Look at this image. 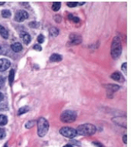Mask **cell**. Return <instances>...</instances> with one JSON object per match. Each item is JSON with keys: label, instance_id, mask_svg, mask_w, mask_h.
<instances>
[{"label": "cell", "instance_id": "obj_10", "mask_svg": "<svg viewBox=\"0 0 131 147\" xmlns=\"http://www.w3.org/2000/svg\"><path fill=\"white\" fill-rule=\"evenodd\" d=\"M50 60L54 62H57V61H60L62 60V56L58 54H52L50 57Z\"/></svg>", "mask_w": 131, "mask_h": 147}, {"label": "cell", "instance_id": "obj_17", "mask_svg": "<svg viewBox=\"0 0 131 147\" xmlns=\"http://www.w3.org/2000/svg\"><path fill=\"white\" fill-rule=\"evenodd\" d=\"M2 16H3V18H8L11 16V12L9 10H8V9H4V10L2 11Z\"/></svg>", "mask_w": 131, "mask_h": 147}, {"label": "cell", "instance_id": "obj_19", "mask_svg": "<svg viewBox=\"0 0 131 147\" xmlns=\"http://www.w3.org/2000/svg\"><path fill=\"white\" fill-rule=\"evenodd\" d=\"M69 20L74 21V22H76V23H78V22H79V21H80L79 18H78L77 17H75V16H73L72 14H69Z\"/></svg>", "mask_w": 131, "mask_h": 147}, {"label": "cell", "instance_id": "obj_3", "mask_svg": "<svg viewBox=\"0 0 131 147\" xmlns=\"http://www.w3.org/2000/svg\"><path fill=\"white\" fill-rule=\"evenodd\" d=\"M38 135L39 137H43L46 135L49 130V123L43 117L39 118L38 120Z\"/></svg>", "mask_w": 131, "mask_h": 147}, {"label": "cell", "instance_id": "obj_9", "mask_svg": "<svg viewBox=\"0 0 131 147\" xmlns=\"http://www.w3.org/2000/svg\"><path fill=\"white\" fill-rule=\"evenodd\" d=\"M70 39H71V41H72L73 44H79L82 41L81 37L79 36H78L77 34H72L70 36Z\"/></svg>", "mask_w": 131, "mask_h": 147}, {"label": "cell", "instance_id": "obj_26", "mask_svg": "<svg viewBox=\"0 0 131 147\" xmlns=\"http://www.w3.org/2000/svg\"><path fill=\"white\" fill-rule=\"evenodd\" d=\"M31 122H32V121H30V122H28V123L26 124V127H27V128H30L31 127H32L33 125H34V123L32 122V123H31Z\"/></svg>", "mask_w": 131, "mask_h": 147}, {"label": "cell", "instance_id": "obj_5", "mask_svg": "<svg viewBox=\"0 0 131 147\" xmlns=\"http://www.w3.org/2000/svg\"><path fill=\"white\" fill-rule=\"evenodd\" d=\"M60 135H62L64 137L67 138H75L77 135V131L76 130L72 128V127H62L61 129L60 130Z\"/></svg>", "mask_w": 131, "mask_h": 147}, {"label": "cell", "instance_id": "obj_32", "mask_svg": "<svg viewBox=\"0 0 131 147\" xmlns=\"http://www.w3.org/2000/svg\"><path fill=\"white\" fill-rule=\"evenodd\" d=\"M4 147H7V146H4Z\"/></svg>", "mask_w": 131, "mask_h": 147}, {"label": "cell", "instance_id": "obj_11", "mask_svg": "<svg viewBox=\"0 0 131 147\" xmlns=\"http://www.w3.org/2000/svg\"><path fill=\"white\" fill-rule=\"evenodd\" d=\"M11 49L14 52H20L22 50V45L20 42H14L13 44L11 45Z\"/></svg>", "mask_w": 131, "mask_h": 147}, {"label": "cell", "instance_id": "obj_6", "mask_svg": "<svg viewBox=\"0 0 131 147\" xmlns=\"http://www.w3.org/2000/svg\"><path fill=\"white\" fill-rule=\"evenodd\" d=\"M28 18V13L25 10H18L15 14V21L17 22H22Z\"/></svg>", "mask_w": 131, "mask_h": 147}, {"label": "cell", "instance_id": "obj_22", "mask_svg": "<svg viewBox=\"0 0 131 147\" xmlns=\"http://www.w3.org/2000/svg\"><path fill=\"white\" fill-rule=\"evenodd\" d=\"M78 5L77 2H69L67 3V6L69 7H75Z\"/></svg>", "mask_w": 131, "mask_h": 147}, {"label": "cell", "instance_id": "obj_24", "mask_svg": "<svg viewBox=\"0 0 131 147\" xmlns=\"http://www.w3.org/2000/svg\"><path fill=\"white\" fill-rule=\"evenodd\" d=\"M4 84H5V78L0 76V88H2L4 86Z\"/></svg>", "mask_w": 131, "mask_h": 147}, {"label": "cell", "instance_id": "obj_1", "mask_svg": "<svg viewBox=\"0 0 131 147\" xmlns=\"http://www.w3.org/2000/svg\"><path fill=\"white\" fill-rule=\"evenodd\" d=\"M122 53V43L121 39L118 36H116L113 39L112 47H111V54L114 59H116L120 56Z\"/></svg>", "mask_w": 131, "mask_h": 147}, {"label": "cell", "instance_id": "obj_27", "mask_svg": "<svg viewBox=\"0 0 131 147\" xmlns=\"http://www.w3.org/2000/svg\"><path fill=\"white\" fill-rule=\"evenodd\" d=\"M122 70H123L124 72H126V63H124V64H122Z\"/></svg>", "mask_w": 131, "mask_h": 147}, {"label": "cell", "instance_id": "obj_29", "mask_svg": "<svg viewBox=\"0 0 131 147\" xmlns=\"http://www.w3.org/2000/svg\"><path fill=\"white\" fill-rule=\"evenodd\" d=\"M3 99V94L0 92V102H1Z\"/></svg>", "mask_w": 131, "mask_h": 147}, {"label": "cell", "instance_id": "obj_31", "mask_svg": "<svg viewBox=\"0 0 131 147\" xmlns=\"http://www.w3.org/2000/svg\"><path fill=\"white\" fill-rule=\"evenodd\" d=\"M4 4H5L4 2H0V6H1V5H4Z\"/></svg>", "mask_w": 131, "mask_h": 147}, {"label": "cell", "instance_id": "obj_8", "mask_svg": "<svg viewBox=\"0 0 131 147\" xmlns=\"http://www.w3.org/2000/svg\"><path fill=\"white\" fill-rule=\"evenodd\" d=\"M20 37L21 38V39L23 40V42L25 43V44H29L30 42H31V36L28 32H22L20 34Z\"/></svg>", "mask_w": 131, "mask_h": 147}, {"label": "cell", "instance_id": "obj_13", "mask_svg": "<svg viewBox=\"0 0 131 147\" xmlns=\"http://www.w3.org/2000/svg\"><path fill=\"white\" fill-rule=\"evenodd\" d=\"M0 34H1V36H3L4 39H7V38L9 37L8 31L6 30L4 27L1 26V25H0Z\"/></svg>", "mask_w": 131, "mask_h": 147}, {"label": "cell", "instance_id": "obj_21", "mask_svg": "<svg viewBox=\"0 0 131 147\" xmlns=\"http://www.w3.org/2000/svg\"><path fill=\"white\" fill-rule=\"evenodd\" d=\"M5 136H6V132H5L4 129L0 127V139L4 138H5Z\"/></svg>", "mask_w": 131, "mask_h": 147}, {"label": "cell", "instance_id": "obj_28", "mask_svg": "<svg viewBox=\"0 0 131 147\" xmlns=\"http://www.w3.org/2000/svg\"><path fill=\"white\" fill-rule=\"evenodd\" d=\"M126 138H127V136H126V135H124V136H123V138H122V139H123V142H125V143H126V141H127V139H126Z\"/></svg>", "mask_w": 131, "mask_h": 147}, {"label": "cell", "instance_id": "obj_20", "mask_svg": "<svg viewBox=\"0 0 131 147\" xmlns=\"http://www.w3.org/2000/svg\"><path fill=\"white\" fill-rule=\"evenodd\" d=\"M50 34L52 36H57V34H58V30H57L56 28H52L50 29Z\"/></svg>", "mask_w": 131, "mask_h": 147}, {"label": "cell", "instance_id": "obj_16", "mask_svg": "<svg viewBox=\"0 0 131 147\" xmlns=\"http://www.w3.org/2000/svg\"><path fill=\"white\" fill-rule=\"evenodd\" d=\"M14 70H13V69H11L9 74V82L10 85H12L13 82V80H14Z\"/></svg>", "mask_w": 131, "mask_h": 147}, {"label": "cell", "instance_id": "obj_30", "mask_svg": "<svg viewBox=\"0 0 131 147\" xmlns=\"http://www.w3.org/2000/svg\"><path fill=\"white\" fill-rule=\"evenodd\" d=\"M64 147H73L72 146H70V145H67V146H64Z\"/></svg>", "mask_w": 131, "mask_h": 147}, {"label": "cell", "instance_id": "obj_4", "mask_svg": "<svg viewBox=\"0 0 131 147\" xmlns=\"http://www.w3.org/2000/svg\"><path fill=\"white\" fill-rule=\"evenodd\" d=\"M77 114L75 112L72 110H66L63 112L60 115V120L64 123H72L75 120Z\"/></svg>", "mask_w": 131, "mask_h": 147}, {"label": "cell", "instance_id": "obj_15", "mask_svg": "<svg viewBox=\"0 0 131 147\" xmlns=\"http://www.w3.org/2000/svg\"><path fill=\"white\" fill-rule=\"evenodd\" d=\"M60 6H61V3L60 2H55V3H53L52 9H53L54 11H58L60 8Z\"/></svg>", "mask_w": 131, "mask_h": 147}, {"label": "cell", "instance_id": "obj_2", "mask_svg": "<svg viewBox=\"0 0 131 147\" xmlns=\"http://www.w3.org/2000/svg\"><path fill=\"white\" fill-rule=\"evenodd\" d=\"M77 135H92L96 132V127L90 123H85L78 127Z\"/></svg>", "mask_w": 131, "mask_h": 147}, {"label": "cell", "instance_id": "obj_25", "mask_svg": "<svg viewBox=\"0 0 131 147\" xmlns=\"http://www.w3.org/2000/svg\"><path fill=\"white\" fill-rule=\"evenodd\" d=\"M33 48L35 49L36 51H42V47L39 44H36V45L34 46V47Z\"/></svg>", "mask_w": 131, "mask_h": 147}, {"label": "cell", "instance_id": "obj_12", "mask_svg": "<svg viewBox=\"0 0 131 147\" xmlns=\"http://www.w3.org/2000/svg\"><path fill=\"white\" fill-rule=\"evenodd\" d=\"M111 77L114 80H116V81H122V75L118 72H114V73H112V76H111Z\"/></svg>", "mask_w": 131, "mask_h": 147}, {"label": "cell", "instance_id": "obj_7", "mask_svg": "<svg viewBox=\"0 0 131 147\" xmlns=\"http://www.w3.org/2000/svg\"><path fill=\"white\" fill-rule=\"evenodd\" d=\"M10 66V61L7 59H0V72L6 71Z\"/></svg>", "mask_w": 131, "mask_h": 147}, {"label": "cell", "instance_id": "obj_18", "mask_svg": "<svg viewBox=\"0 0 131 147\" xmlns=\"http://www.w3.org/2000/svg\"><path fill=\"white\" fill-rule=\"evenodd\" d=\"M28 111V107L27 106H24V107H22L19 109V111H18V115H21L24 113H27Z\"/></svg>", "mask_w": 131, "mask_h": 147}, {"label": "cell", "instance_id": "obj_14", "mask_svg": "<svg viewBox=\"0 0 131 147\" xmlns=\"http://www.w3.org/2000/svg\"><path fill=\"white\" fill-rule=\"evenodd\" d=\"M7 117L4 115H0V126H4L7 123Z\"/></svg>", "mask_w": 131, "mask_h": 147}, {"label": "cell", "instance_id": "obj_23", "mask_svg": "<svg viewBox=\"0 0 131 147\" xmlns=\"http://www.w3.org/2000/svg\"><path fill=\"white\" fill-rule=\"evenodd\" d=\"M44 36H42V35H39V36H38V38H37V40H38V42H39V43H42V42H44Z\"/></svg>", "mask_w": 131, "mask_h": 147}]
</instances>
